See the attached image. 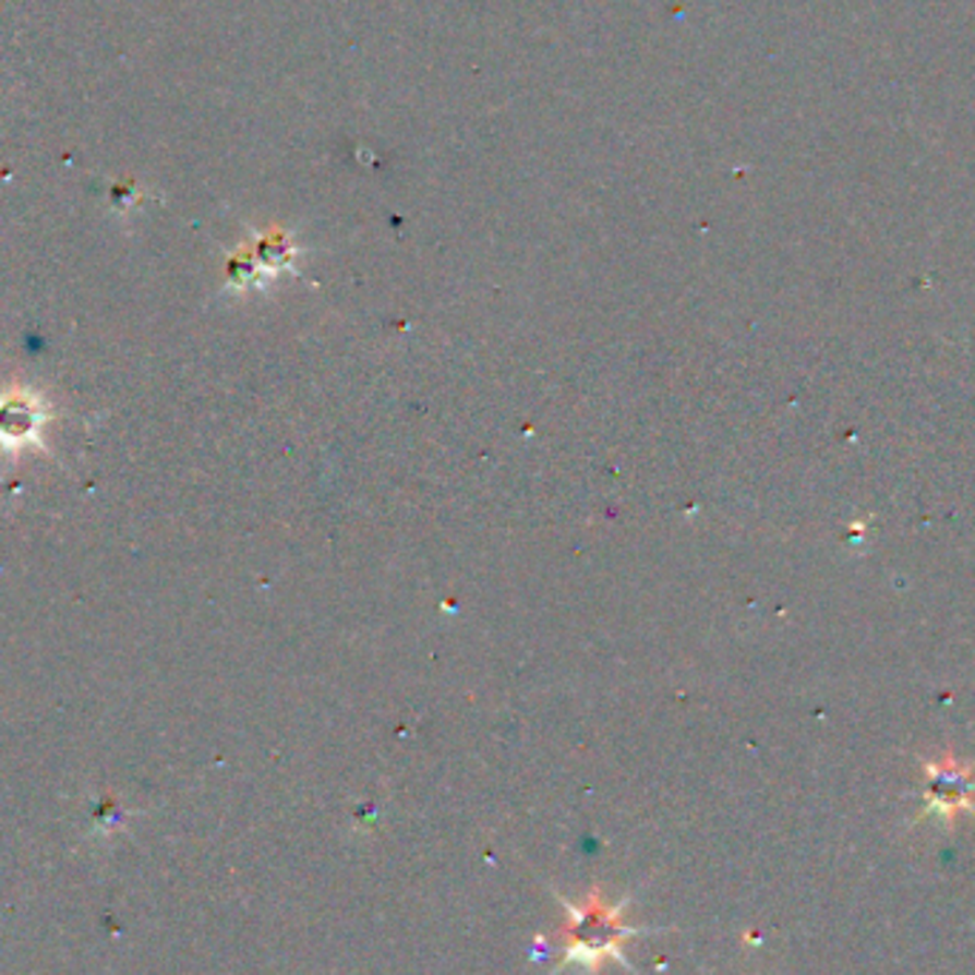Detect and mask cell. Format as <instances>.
I'll use <instances>...</instances> for the list:
<instances>
[{
    "mask_svg": "<svg viewBox=\"0 0 975 975\" xmlns=\"http://www.w3.org/2000/svg\"><path fill=\"white\" fill-rule=\"evenodd\" d=\"M559 902L568 913V922L559 927L562 955L556 959L551 975L568 967H582L588 975H597L607 961H616V964L634 973V967L625 959V944L653 930L625 924V910L630 904V895H625L619 902H607L605 890L597 884L588 890V895L579 904L568 902L565 895H559Z\"/></svg>",
    "mask_w": 975,
    "mask_h": 975,
    "instance_id": "cell-1",
    "label": "cell"
},
{
    "mask_svg": "<svg viewBox=\"0 0 975 975\" xmlns=\"http://www.w3.org/2000/svg\"><path fill=\"white\" fill-rule=\"evenodd\" d=\"M46 422L44 402L26 392L0 394V448H23L40 440Z\"/></svg>",
    "mask_w": 975,
    "mask_h": 975,
    "instance_id": "cell-2",
    "label": "cell"
}]
</instances>
